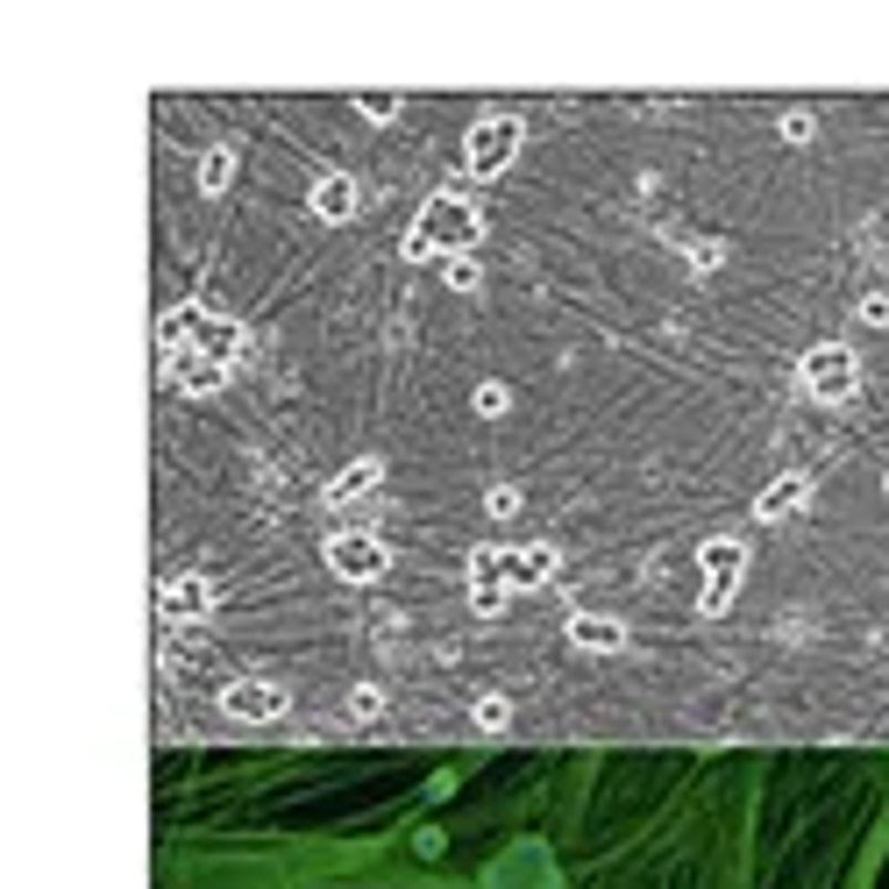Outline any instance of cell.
<instances>
[{"instance_id": "1", "label": "cell", "mask_w": 889, "mask_h": 889, "mask_svg": "<svg viewBox=\"0 0 889 889\" xmlns=\"http://www.w3.org/2000/svg\"><path fill=\"white\" fill-rule=\"evenodd\" d=\"M235 356H242V328L228 321V313L214 307H178L172 321H164V378L178 384V392H214Z\"/></svg>"}, {"instance_id": "2", "label": "cell", "mask_w": 889, "mask_h": 889, "mask_svg": "<svg viewBox=\"0 0 889 889\" xmlns=\"http://www.w3.org/2000/svg\"><path fill=\"white\" fill-rule=\"evenodd\" d=\"M556 577V548H477L469 556V606L477 612H506V591Z\"/></svg>"}, {"instance_id": "3", "label": "cell", "mask_w": 889, "mask_h": 889, "mask_svg": "<svg viewBox=\"0 0 889 889\" xmlns=\"http://www.w3.org/2000/svg\"><path fill=\"white\" fill-rule=\"evenodd\" d=\"M477 235H484V214L469 207L463 193H434L427 207L413 214V228H406V257H413V263H427L434 249H456V257H463V249L477 242Z\"/></svg>"}, {"instance_id": "4", "label": "cell", "mask_w": 889, "mask_h": 889, "mask_svg": "<svg viewBox=\"0 0 889 889\" xmlns=\"http://www.w3.org/2000/svg\"><path fill=\"white\" fill-rule=\"evenodd\" d=\"M797 384H804V399H818V406H847V399L861 392V356H854L847 342H818V349H804Z\"/></svg>"}, {"instance_id": "5", "label": "cell", "mask_w": 889, "mask_h": 889, "mask_svg": "<svg viewBox=\"0 0 889 889\" xmlns=\"http://www.w3.org/2000/svg\"><path fill=\"white\" fill-rule=\"evenodd\" d=\"M697 562H704V598H697V606L719 619L733 606V591H741V577H747V548L733 541V534H712V541L697 548Z\"/></svg>"}, {"instance_id": "6", "label": "cell", "mask_w": 889, "mask_h": 889, "mask_svg": "<svg viewBox=\"0 0 889 889\" xmlns=\"http://www.w3.org/2000/svg\"><path fill=\"white\" fill-rule=\"evenodd\" d=\"M519 143H527V122H519V114H492V122L469 128L463 164H469L477 178H492V172H506V164L519 157Z\"/></svg>"}, {"instance_id": "7", "label": "cell", "mask_w": 889, "mask_h": 889, "mask_svg": "<svg viewBox=\"0 0 889 889\" xmlns=\"http://www.w3.org/2000/svg\"><path fill=\"white\" fill-rule=\"evenodd\" d=\"M285 683H271V676H235L228 691H221V719H249V726H257V719H285Z\"/></svg>"}, {"instance_id": "8", "label": "cell", "mask_w": 889, "mask_h": 889, "mask_svg": "<svg viewBox=\"0 0 889 889\" xmlns=\"http://www.w3.org/2000/svg\"><path fill=\"white\" fill-rule=\"evenodd\" d=\"M328 569L349 577V583H371V577H384V541H378V534H334V541H328Z\"/></svg>"}, {"instance_id": "9", "label": "cell", "mask_w": 889, "mask_h": 889, "mask_svg": "<svg viewBox=\"0 0 889 889\" xmlns=\"http://www.w3.org/2000/svg\"><path fill=\"white\" fill-rule=\"evenodd\" d=\"M207 612H214V583L199 577V569H193V577H172V583H164V619H178V627H186V619H207Z\"/></svg>"}, {"instance_id": "10", "label": "cell", "mask_w": 889, "mask_h": 889, "mask_svg": "<svg viewBox=\"0 0 889 889\" xmlns=\"http://www.w3.org/2000/svg\"><path fill=\"white\" fill-rule=\"evenodd\" d=\"M569 648H583V655H619V648H627V627L606 619V612H577L569 619Z\"/></svg>"}, {"instance_id": "11", "label": "cell", "mask_w": 889, "mask_h": 889, "mask_svg": "<svg viewBox=\"0 0 889 889\" xmlns=\"http://www.w3.org/2000/svg\"><path fill=\"white\" fill-rule=\"evenodd\" d=\"M812 506V477H804V469H783L776 484H768L762 498H754V513L762 519H790V513H804Z\"/></svg>"}, {"instance_id": "12", "label": "cell", "mask_w": 889, "mask_h": 889, "mask_svg": "<svg viewBox=\"0 0 889 889\" xmlns=\"http://www.w3.org/2000/svg\"><path fill=\"white\" fill-rule=\"evenodd\" d=\"M313 214H321V221H349V214H356V178L328 172L321 186H313Z\"/></svg>"}, {"instance_id": "13", "label": "cell", "mask_w": 889, "mask_h": 889, "mask_svg": "<svg viewBox=\"0 0 889 889\" xmlns=\"http://www.w3.org/2000/svg\"><path fill=\"white\" fill-rule=\"evenodd\" d=\"M378 477H384L378 463H349L342 477L328 484V506H356V498H371V484H378Z\"/></svg>"}, {"instance_id": "14", "label": "cell", "mask_w": 889, "mask_h": 889, "mask_svg": "<svg viewBox=\"0 0 889 889\" xmlns=\"http://www.w3.org/2000/svg\"><path fill=\"white\" fill-rule=\"evenodd\" d=\"M228 178H235V149H214V157L199 164V193H221Z\"/></svg>"}, {"instance_id": "15", "label": "cell", "mask_w": 889, "mask_h": 889, "mask_svg": "<svg viewBox=\"0 0 889 889\" xmlns=\"http://www.w3.org/2000/svg\"><path fill=\"white\" fill-rule=\"evenodd\" d=\"M469 719H477L484 733H498V726H506L513 712H506V697H477V704H469Z\"/></svg>"}, {"instance_id": "16", "label": "cell", "mask_w": 889, "mask_h": 889, "mask_svg": "<svg viewBox=\"0 0 889 889\" xmlns=\"http://www.w3.org/2000/svg\"><path fill=\"white\" fill-rule=\"evenodd\" d=\"M442 278L456 285V292H477V278H484V271H477L469 257H448V263H442Z\"/></svg>"}, {"instance_id": "17", "label": "cell", "mask_w": 889, "mask_h": 889, "mask_svg": "<svg viewBox=\"0 0 889 889\" xmlns=\"http://www.w3.org/2000/svg\"><path fill=\"white\" fill-rule=\"evenodd\" d=\"M812 136H818V114H804V107L783 114V143H812Z\"/></svg>"}, {"instance_id": "18", "label": "cell", "mask_w": 889, "mask_h": 889, "mask_svg": "<svg viewBox=\"0 0 889 889\" xmlns=\"http://www.w3.org/2000/svg\"><path fill=\"white\" fill-rule=\"evenodd\" d=\"M349 712H356V719H378V712H384V691H371V683H363V691H349Z\"/></svg>"}, {"instance_id": "19", "label": "cell", "mask_w": 889, "mask_h": 889, "mask_svg": "<svg viewBox=\"0 0 889 889\" xmlns=\"http://www.w3.org/2000/svg\"><path fill=\"white\" fill-rule=\"evenodd\" d=\"M861 321H868V328H889V292H868V299H861Z\"/></svg>"}, {"instance_id": "20", "label": "cell", "mask_w": 889, "mask_h": 889, "mask_svg": "<svg viewBox=\"0 0 889 889\" xmlns=\"http://www.w3.org/2000/svg\"><path fill=\"white\" fill-rule=\"evenodd\" d=\"M513 399H506V384H477V413H506Z\"/></svg>"}, {"instance_id": "21", "label": "cell", "mask_w": 889, "mask_h": 889, "mask_svg": "<svg viewBox=\"0 0 889 889\" xmlns=\"http://www.w3.org/2000/svg\"><path fill=\"white\" fill-rule=\"evenodd\" d=\"M484 506L506 519V513H519V492H513V484H498V492H484Z\"/></svg>"}]
</instances>
